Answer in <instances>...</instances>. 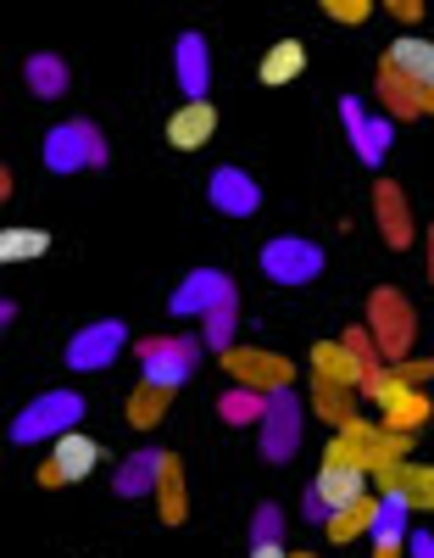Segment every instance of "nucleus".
Returning <instances> with one entry per match:
<instances>
[{"label": "nucleus", "mask_w": 434, "mask_h": 558, "mask_svg": "<svg viewBox=\"0 0 434 558\" xmlns=\"http://www.w3.org/2000/svg\"><path fill=\"white\" fill-rule=\"evenodd\" d=\"M373 330H379V341H384V352H390L396 363H401V352H407V330H412V318H407V307L390 296V291H379L373 296Z\"/></svg>", "instance_id": "16"}, {"label": "nucleus", "mask_w": 434, "mask_h": 558, "mask_svg": "<svg viewBox=\"0 0 434 558\" xmlns=\"http://www.w3.org/2000/svg\"><path fill=\"white\" fill-rule=\"evenodd\" d=\"M429 241H434V235H429Z\"/></svg>", "instance_id": "33"}, {"label": "nucleus", "mask_w": 434, "mask_h": 558, "mask_svg": "<svg viewBox=\"0 0 434 558\" xmlns=\"http://www.w3.org/2000/svg\"><path fill=\"white\" fill-rule=\"evenodd\" d=\"M117 347H123V324H89V330L67 347V363L73 368H101V363L117 357Z\"/></svg>", "instance_id": "15"}, {"label": "nucleus", "mask_w": 434, "mask_h": 558, "mask_svg": "<svg viewBox=\"0 0 434 558\" xmlns=\"http://www.w3.org/2000/svg\"><path fill=\"white\" fill-rule=\"evenodd\" d=\"M51 252V229H0V263H39Z\"/></svg>", "instance_id": "21"}, {"label": "nucleus", "mask_w": 434, "mask_h": 558, "mask_svg": "<svg viewBox=\"0 0 434 558\" xmlns=\"http://www.w3.org/2000/svg\"><path fill=\"white\" fill-rule=\"evenodd\" d=\"M39 486H67V481H62V470H57V463H51V458H45V463H39Z\"/></svg>", "instance_id": "30"}, {"label": "nucleus", "mask_w": 434, "mask_h": 558, "mask_svg": "<svg viewBox=\"0 0 434 558\" xmlns=\"http://www.w3.org/2000/svg\"><path fill=\"white\" fill-rule=\"evenodd\" d=\"M323 17H328V23L357 28V23H368V17H373V0H323Z\"/></svg>", "instance_id": "26"}, {"label": "nucleus", "mask_w": 434, "mask_h": 558, "mask_svg": "<svg viewBox=\"0 0 434 558\" xmlns=\"http://www.w3.org/2000/svg\"><path fill=\"white\" fill-rule=\"evenodd\" d=\"M379 89L384 96H434V39L401 34L379 62Z\"/></svg>", "instance_id": "1"}, {"label": "nucleus", "mask_w": 434, "mask_h": 558, "mask_svg": "<svg viewBox=\"0 0 434 558\" xmlns=\"http://www.w3.org/2000/svg\"><path fill=\"white\" fill-rule=\"evenodd\" d=\"M251 558H289V547H278L273 536H262V542L251 547Z\"/></svg>", "instance_id": "29"}, {"label": "nucleus", "mask_w": 434, "mask_h": 558, "mask_svg": "<svg viewBox=\"0 0 434 558\" xmlns=\"http://www.w3.org/2000/svg\"><path fill=\"white\" fill-rule=\"evenodd\" d=\"M407 391H412V386L401 380V368H396V363H373V368H368V380H362V391H357V397H368V402H373V408L384 413V408H396V402H401Z\"/></svg>", "instance_id": "22"}, {"label": "nucleus", "mask_w": 434, "mask_h": 558, "mask_svg": "<svg viewBox=\"0 0 434 558\" xmlns=\"http://www.w3.org/2000/svg\"><path fill=\"white\" fill-rule=\"evenodd\" d=\"M223 368H228V380L251 397H278V391L296 386V363L278 357V352H262V347H228Z\"/></svg>", "instance_id": "2"}, {"label": "nucleus", "mask_w": 434, "mask_h": 558, "mask_svg": "<svg viewBox=\"0 0 434 558\" xmlns=\"http://www.w3.org/2000/svg\"><path fill=\"white\" fill-rule=\"evenodd\" d=\"M401 514H407V508L384 502V520H379V531H373V558H401V553H407V536H401Z\"/></svg>", "instance_id": "24"}, {"label": "nucleus", "mask_w": 434, "mask_h": 558, "mask_svg": "<svg viewBox=\"0 0 434 558\" xmlns=\"http://www.w3.org/2000/svg\"><path fill=\"white\" fill-rule=\"evenodd\" d=\"M168 408H173V386L139 380V386L128 391V425H134V430H151V425H162Z\"/></svg>", "instance_id": "19"}, {"label": "nucleus", "mask_w": 434, "mask_h": 558, "mask_svg": "<svg viewBox=\"0 0 434 558\" xmlns=\"http://www.w3.org/2000/svg\"><path fill=\"white\" fill-rule=\"evenodd\" d=\"M212 202H218L223 213H234V218H251V213H257V184L239 173V168H223V173L212 179Z\"/></svg>", "instance_id": "18"}, {"label": "nucleus", "mask_w": 434, "mask_h": 558, "mask_svg": "<svg viewBox=\"0 0 434 558\" xmlns=\"http://www.w3.org/2000/svg\"><path fill=\"white\" fill-rule=\"evenodd\" d=\"M189 357H196V352H189L184 341H145L139 347L145 380H151V386H173V391L189 380Z\"/></svg>", "instance_id": "10"}, {"label": "nucleus", "mask_w": 434, "mask_h": 558, "mask_svg": "<svg viewBox=\"0 0 434 558\" xmlns=\"http://www.w3.org/2000/svg\"><path fill=\"white\" fill-rule=\"evenodd\" d=\"M407 553H412V558H434V542H429V536H412Z\"/></svg>", "instance_id": "31"}, {"label": "nucleus", "mask_w": 434, "mask_h": 558, "mask_svg": "<svg viewBox=\"0 0 434 558\" xmlns=\"http://www.w3.org/2000/svg\"><path fill=\"white\" fill-rule=\"evenodd\" d=\"M218 302H228V279L223 274H189L184 291L173 296V313H212Z\"/></svg>", "instance_id": "17"}, {"label": "nucleus", "mask_w": 434, "mask_h": 558, "mask_svg": "<svg viewBox=\"0 0 434 558\" xmlns=\"http://www.w3.org/2000/svg\"><path fill=\"white\" fill-rule=\"evenodd\" d=\"M368 368H373V363H368L351 341H318V347H312V380H328V386H351V391H362Z\"/></svg>", "instance_id": "5"}, {"label": "nucleus", "mask_w": 434, "mask_h": 558, "mask_svg": "<svg viewBox=\"0 0 434 558\" xmlns=\"http://www.w3.org/2000/svg\"><path fill=\"white\" fill-rule=\"evenodd\" d=\"M318 246H307V241H273L268 252H262V268H268V279H278V286H301V279H312L318 274Z\"/></svg>", "instance_id": "9"}, {"label": "nucleus", "mask_w": 434, "mask_h": 558, "mask_svg": "<svg viewBox=\"0 0 434 558\" xmlns=\"http://www.w3.org/2000/svg\"><path fill=\"white\" fill-rule=\"evenodd\" d=\"M151 492H157V514H162V525H184V514H189V492H184V463H178L173 452L157 458Z\"/></svg>", "instance_id": "11"}, {"label": "nucleus", "mask_w": 434, "mask_h": 558, "mask_svg": "<svg viewBox=\"0 0 434 558\" xmlns=\"http://www.w3.org/2000/svg\"><path fill=\"white\" fill-rule=\"evenodd\" d=\"M379 497L407 508V514H434V463H390V470H373Z\"/></svg>", "instance_id": "3"}, {"label": "nucleus", "mask_w": 434, "mask_h": 558, "mask_svg": "<svg viewBox=\"0 0 434 558\" xmlns=\"http://www.w3.org/2000/svg\"><path fill=\"white\" fill-rule=\"evenodd\" d=\"M307 73V45L289 34V39H278V45H268V57L257 62V78L268 84V89H284V84H296Z\"/></svg>", "instance_id": "14"}, {"label": "nucleus", "mask_w": 434, "mask_h": 558, "mask_svg": "<svg viewBox=\"0 0 434 558\" xmlns=\"http://www.w3.org/2000/svg\"><path fill=\"white\" fill-rule=\"evenodd\" d=\"M51 463L62 470V481H67V486H78V481H89V475L107 463V447L95 441V436H84V430H62V436H57V447H51Z\"/></svg>", "instance_id": "7"}, {"label": "nucleus", "mask_w": 434, "mask_h": 558, "mask_svg": "<svg viewBox=\"0 0 434 558\" xmlns=\"http://www.w3.org/2000/svg\"><path fill=\"white\" fill-rule=\"evenodd\" d=\"M312 413L323 418V425H351L357 418V391L351 386H328V380H312Z\"/></svg>", "instance_id": "20"}, {"label": "nucleus", "mask_w": 434, "mask_h": 558, "mask_svg": "<svg viewBox=\"0 0 434 558\" xmlns=\"http://www.w3.org/2000/svg\"><path fill=\"white\" fill-rule=\"evenodd\" d=\"M379 520H384V497H357L351 508H340V514H328L323 520V531H328V542L334 547H351V542H362V536H373L379 531Z\"/></svg>", "instance_id": "8"}, {"label": "nucleus", "mask_w": 434, "mask_h": 558, "mask_svg": "<svg viewBox=\"0 0 434 558\" xmlns=\"http://www.w3.org/2000/svg\"><path fill=\"white\" fill-rule=\"evenodd\" d=\"M368 470H351V463H318V475H312V508L328 520V514H340V508H351L357 497H368Z\"/></svg>", "instance_id": "4"}, {"label": "nucleus", "mask_w": 434, "mask_h": 558, "mask_svg": "<svg viewBox=\"0 0 434 558\" xmlns=\"http://www.w3.org/2000/svg\"><path fill=\"white\" fill-rule=\"evenodd\" d=\"M184 89H189V101L207 96V45L196 39H184Z\"/></svg>", "instance_id": "25"}, {"label": "nucleus", "mask_w": 434, "mask_h": 558, "mask_svg": "<svg viewBox=\"0 0 434 558\" xmlns=\"http://www.w3.org/2000/svg\"><path fill=\"white\" fill-rule=\"evenodd\" d=\"M218 134V107L201 96V101H184L178 112H168V146L173 151H207Z\"/></svg>", "instance_id": "6"}, {"label": "nucleus", "mask_w": 434, "mask_h": 558, "mask_svg": "<svg viewBox=\"0 0 434 558\" xmlns=\"http://www.w3.org/2000/svg\"><path fill=\"white\" fill-rule=\"evenodd\" d=\"M73 418H78V397H45L39 408H28L23 418H17V441H34V436H62V430H73Z\"/></svg>", "instance_id": "12"}, {"label": "nucleus", "mask_w": 434, "mask_h": 558, "mask_svg": "<svg viewBox=\"0 0 434 558\" xmlns=\"http://www.w3.org/2000/svg\"><path fill=\"white\" fill-rule=\"evenodd\" d=\"M396 368H401V380H407L412 391H423V380H434V357H423V363H412V357H401Z\"/></svg>", "instance_id": "27"}, {"label": "nucleus", "mask_w": 434, "mask_h": 558, "mask_svg": "<svg viewBox=\"0 0 434 558\" xmlns=\"http://www.w3.org/2000/svg\"><path fill=\"white\" fill-rule=\"evenodd\" d=\"M289 558H312V553H289Z\"/></svg>", "instance_id": "32"}, {"label": "nucleus", "mask_w": 434, "mask_h": 558, "mask_svg": "<svg viewBox=\"0 0 434 558\" xmlns=\"http://www.w3.org/2000/svg\"><path fill=\"white\" fill-rule=\"evenodd\" d=\"M429 413H434V402H429L423 391H407L396 408L379 413V425H384V430H401V436H418V430L429 425Z\"/></svg>", "instance_id": "23"}, {"label": "nucleus", "mask_w": 434, "mask_h": 558, "mask_svg": "<svg viewBox=\"0 0 434 558\" xmlns=\"http://www.w3.org/2000/svg\"><path fill=\"white\" fill-rule=\"evenodd\" d=\"M45 162H51L57 173H67V168H89V162H101V146H95V134L89 129H57L51 140H45Z\"/></svg>", "instance_id": "13"}, {"label": "nucleus", "mask_w": 434, "mask_h": 558, "mask_svg": "<svg viewBox=\"0 0 434 558\" xmlns=\"http://www.w3.org/2000/svg\"><path fill=\"white\" fill-rule=\"evenodd\" d=\"M384 12H390V17H401V23H418V17H423V7H418V0H390Z\"/></svg>", "instance_id": "28"}]
</instances>
